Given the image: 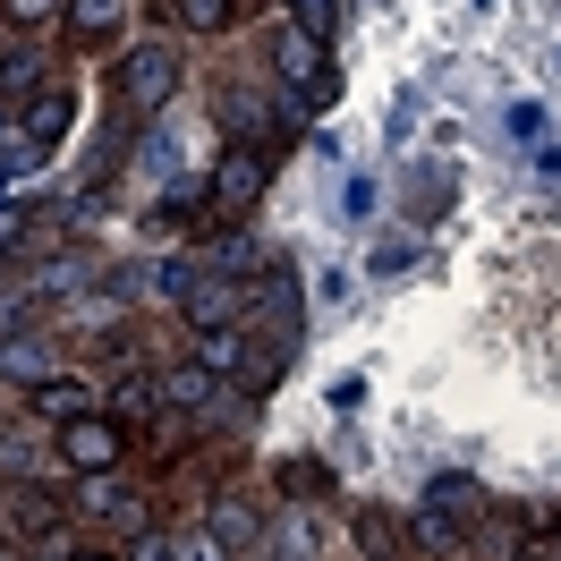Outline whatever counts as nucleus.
Masks as SVG:
<instances>
[{
	"instance_id": "1",
	"label": "nucleus",
	"mask_w": 561,
	"mask_h": 561,
	"mask_svg": "<svg viewBox=\"0 0 561 561\" xmlns=\"http://www.w3.org/2000/svg\"><path fill=\"white\" fill-rule=\"evenodd\" d=\"M273 60H280V77H289V94L316 111V103H332V60L316 51V35H298V26H280L273 35Z\"/></svg>"
},
{
	"instance_id": "2",
	"label": "nucleus",
	"mask_w": 561,
	"mask_h": 561,
	"mask_svg": "<svg viewBox=\"0 0 561 561\" xmlns=\"http://www.w3.org/2000/svg\"><path fill=\"white\" fill-rule=\"evenodd\" d=\"M264 179H273L264 145H230V153L213 162V205H221V213H247L255 196H264Z\"/></svg>"
},
{
	"instance_id": "3",
	"label": "nucleus",
	"mask_w": 561,
	"mask_h": 561,
	"mask_svg": "<svg viewBox=\"0 0 561 561\" xmlns=\"http://www.w3.org/2000/svg\"><path fill=\"white\" fill-rule=\"evenodd\" d=\"M171 85H179V60H171V51H153V43H145V51H128L119 94H128L137 111H162V103H171Z\"/></svg>"
},
{
	"instance_id": "4",
	"label": "nucleus",
	"mask_w": 561,
	"mask_h": 561,
	"mask_svg": "<svg viewBox=\"0 0 561 561\" xmlns=\"http://www.w3.org/2000/svg\"><path fill=\"white\" fill-rule=\"evenodd\" d=\"M60 451H69V468H85V477H103L111 459H119V425L85 409V417H69V434H60Z\"/></svg>"
},
{
	"instance_id": "5",
	"label": "nucleus",
	"mask_w": 561,
	"mask_h": 561,
	"mask_svg": "<svg viewBox=\"0 0 561 561\" xmlns=\"http://www.w3.org/2000/svg\"><path fill=\"white\" fill-rule=\"evenodd\" d=\"M239 307H247L239 280H196V289H187V316L205 323V332H230V323H239Z\"/></svg>"
},
{
	"instance_id": "6",
	"label": "nucleus",
	"mask_w": 561,
	"mask_h": 561,
	"mask_svg": "<svg viewBox=\"0 0 561 561\" xmlns=\"http://www.w3.org/2000/svg\"><path fill=\"white\" fill-rule=\"evenodd\" d=\"M69 119H77V94H35V111H26V145L51 153V137H69Z\"/></svg>"
},
{
	"instance_id": "7",
	"label": "nucleus",
	"mask_w": 561,
	"mask_h": 561,
	"mask_svg": "<svg viewBox=\"0 0 561 561\" xmlns=\"http://www.w3.org/2000/svg\"><path fill=\"white\" fill-rule=\"evenodd\" d=\"M357 545H366V561H400V519L391 511H357Z\"/></svg>"
},
{
	"instance_id": "8",
	"label": "nucleus",
	"mask_w": 561,
	"mask_h": 561,
	"mask_svg": "<svg viewBox=\"0 0 561 561\" xmlns=\"http://www.w3.org/2000/svg\"><path fill=\"white\" fill-rule=\"evenodd\" d=\"M0 375H26V383H51V350H43V341H0Z\"/></svg>"
},
{
	"instance_id": "9",
	"label": "nucleus",
	"mask_w": 561,
	"mask_h": 561,
	"mask_svg": "<svg viewBox=\"0 0 561 561\" xmlns=\"http://www.w3.org/2000/svg\"><path fill=\"white\" fill-rule=\"evenodd\" d=\"M85 400H94V391H85V383H69V375L35 383V409H43V417H85Z\"/></svg>"
},
{
	"instance_id": "10",
	"label": "nucleus",
	"mask_w": 561,
	"mask_h": 561,
	"mask_svg": "<svg viewBox=\"0 0 561 561\" xmlns=\"http://www.w3.org/2000/svg\"><path fill=\"white\" fill-rule=\"evenodd\" d=\"M196 366H205V375H239V366H247V341H239V332H205Z\"/></svg>"
},
{
	"instance_id": "11",
	"label": "nucleus",
	"mask_w": 561,
	"mask_h": 561,
	"mask_svg": "<svg viewBox=\"0 0 561 561\" xmlns=\"http://www.w3.org/2000/svg\"><path fill=\"white\" fill-rule=\"evenodd\" d=\"M213 536H221V545H255V511H247V502H213Z\"/></svg>"
},
{
	"instance_id": "12",
	"label": "nucleus",
	"mask_w": 561,
	"mask_h": 561,
	"mask_svg": "<svg viewBox=\"0 0 561 561\" xmlns=\"http://www.w3.org/2000/svg\"><path fill=\"white\" fill-rule=\"evenodd\" d=\"M119 18H128V9H119V0H77V35H85V43H103V35H119Z\"/></svg>"
},
{
	"instance_id": "13",
	"label": "nucleus",
	"mask_w": 561,
	"mask_h": 561,
	"mask_svg": "<svg viewBox=\"0 0 561 561\" xmlns=\"http://www.w3.org/2000/svg\"><path fill=\"white\" fill-rule=\"evenodd\" d=\"M162 400H171V409H205V400H213V375H205V366H187V375L162 383Z\"/></svg>"
},
{
	"instance_id": "14",
	"label": "nucleus",
	"mask_w": 561,
	"mask_h": 561,
	"mask_svg": "<svg viewBox=\"0 0 561 561\" xmlns=\"http://www.w3.org/2000/svg\"><path fill=\"white\" fill-rule=\"evenodd\" d=\"M417 536L434 545V553H451V545H459V511H434V502H425V511H417Z\"/></svg>"
},
{
	"instance_id": "15",
	"label": "nucleus",
	"mask_w": 561,
	"mask_h": 561,
	"mask_svg": "<svg viewBox=\"0 0 561 561\" xmlns=\"http://www.w3.org/2000/svg\"><path fill=\"white\" fill-rule=\"evenodd\" d=\"M273 536H280V553H289V561H307V553H316V519H307V511H289Z\"/></svg>"
},
{
	"instance_id": "16",
	"label": "nucleus",
	"mask_w": 561,
	"mask_h": 561,
	"mask_svg": "<svg viewBox=\"0 0 561 561\" xmlns=\"http://www.w3.org/2000/svg\"><path fill=\"white\" fill-rule=\"evenodd\" d=\"M425 502H434V511H468V502H477V485H468V477H434V485H425Z\"/></svg>"
},
{
	"instance_id": "17",
	"label": "nucleus",
	"mask_w": 561,
	"mask_h": 561,
	"mask_svg": "<svg viewBox=\"0 0 561 561\" xmlns=\"http://www.w3.org/2000/svg\"><path fill=\"white\" fill-rule=\"evenodd\" d=\"M298 9V35H332L341 26V0H289Z\"/></svg>"
},
{
	"instance_id": "18",
	"label": "nucleus",
	"mask_w": 561,
	"mask_h": 561,
	"mask_svg": "<svg viewBox=\"0 0 561 561\" xmlns=\"http://www.w3.org/2000/svg\"><path fill=\"white\" fill-rule=\"evenodd\" d=\"M179 18H187V26H230V18H239V0H179Z\"/></svg>"
},
{
	"instance_id": "19",
	"label": "nucleus",
	"mask_w": 561,
	"mask_h": 561,
	"mask_svg": "<svg viewBox=\"0 0 561 561\" xmlns=\"http://www.w3.org/2000/svg\"><path fill=\"white\" fill-rule=\"evenodd\" d=\"M280 366H289V357H247V366H239V383L255 391V400H264V391L280 383Z\"/></svg>"
},
{
	"instance_id": "20",
	"label": "nucleus",
	"mask_w": 561,
	"mask_h": 561,
	"mask_svg": "<svg viewBox=\"0 0 561 561\" xmlns=\"http://www.w3.org/2000/svg\"><path fill=\"white\" fill-rule=\"evenodd\" d=\"M221 119H230V128H247V137H255V128H264V103H255V94H221Z\"/></svg>"
},
{
	"instance_id": "21",
	"label": "nucleus",
	"mask_w": 561,
	"mask_h": 561,
	"mask_svg": "<svg viewBox=\"0 0 561 561\" xmlns=\"http://www.w3.org/2000/svg\"><path fill=\"white\" fill-rule=\"evenodd\" d=\"M171 561H230V553H221V536L205 527V536H179V545H171Z\"/></svg>"
},
{
	"instance_id": "22",
	"label": "nucleus",
	"mask_w": 561,
	"mask_h": 561,
	"mask_svg": "<svg viewBox=\"0 0 561 561\" xmlns=\"http://www.w3.org/2000/svg\"><path fill=\"white\" fill-rule=\"evenodd\" d=\"M51 9H69V0H9V18H18V26H43Z\"/></svg>"
},
{
	"instance_id": "23",
	"label": "nucleus",
	"mask_w": 561,
	"mask_h": 561,
	"mask_svg": "<svg viewBox=\"0 0 561 561\" xmlns=\"http://www.w3.org/2000/svg\"><path fill=\"white\" fill-rule=\"evenodd\" d=\"M35 85V60H0V94H26Z\"/></svg>"
},
{
	"instance_id": "24",
	"label": "nucleus",
	"mask_w": 561,
	"mask_h": 561,
	"mask_svg": "<svg viewBox=\"0 0 561 561\" xmlns=\"http://www.w3.org/2000/svg\"><path fill=\"white\" fill-rule=\"evenodd\" d=\"M18 213H26V205H9V196H0V247L18 239Z\"/></svg>"
},
{
	"instance_id": "25",
	"label": "nucleus",
	"mask_w": 561,
	"mask_h": 561,
	"mask_svg": "<svg viewBox=\"0 0 561 561\" xmlns=\"http://www.w3.org/2000/svg\"><path fill=\"white\" fill-rule=\"evenodd\" d=\"M128 561H171V545H162V536H145V545H137Z\"/></svg>"
},
{
	"instance_id": "26",
	"label": "nucleus",
	"mask_w": 561,
	"mask_h": 561,
	"mask_svg": "<svg viewBox=\"0 0 561 561\" xmlns=\"http://www.w3.org/2000/svg\"><path fill=\"white\" fill-rule=\"evenodd\" d=\"M511 561H536V553H511Z\"/></svg>"
},
{
	"instance_id": "27",
	"label": "nucleus",
	"mask_w": 561,
	"mask_h": 561,
	"mask_svg": "<svg viewBox=\"0 0 561 561\" xmlns=\"http://www.w3.org/2000/svg\"><path fill=\"white\" fill-rule=\"evenodd\" d=\"M77 561H94V553H77Z\"/></svg>"
}]
</instances>
